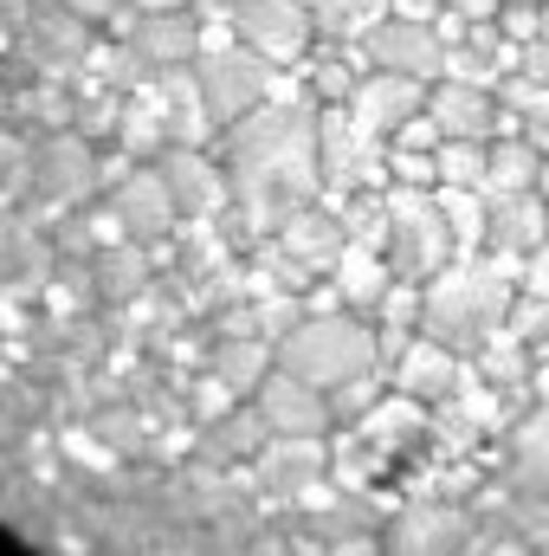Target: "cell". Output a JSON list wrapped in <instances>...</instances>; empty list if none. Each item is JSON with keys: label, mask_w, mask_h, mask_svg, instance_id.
<instances>
[{"label": "cell", "mask_w": 549, "mask_h": 556, "mask_svg": "<svg viewBox=\"0 0 549 556\" xmlns=\"http://www.w3.org/2000/svg\"><path fill=\"white\" fill-rule=\"evenodd\" d=\"M544 0H0V525L39 556H549Z\"/></svg>", "instance_id": "6da1fadb"}]
</instances>
